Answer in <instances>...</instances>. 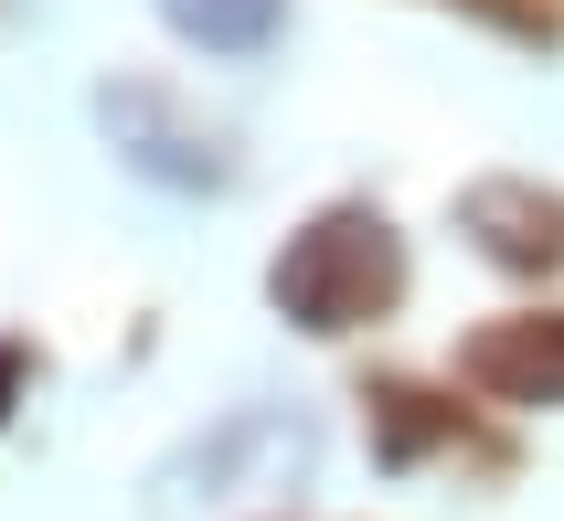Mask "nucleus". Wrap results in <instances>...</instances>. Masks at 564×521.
Masks as SVG:
<instances>
[{
  "label": "nucleus",
  "instance_id": "20e7f679",
  "mask_svg": "<svg viewBox=\"0 0 564 521\" xmlns=\"http://www.w3.org/2000/svg\"><path fill=\"white\" fill-rule=\"evenodd\" d=\"M11 394H22V351L0 340V415H11Z\"/></svg>",
  "mask_w": 564,
  "mask_h": 521
},
{
  "label": "nucleus",
  "instance_id": "f257e3e1",
  "mask_svg": "<svg viewBox=\"0 0 564 521\" xmlns=\"http://www.w3.org/2000/svg\"><path fill=\"white\" fill-rule=\"evenodd\" d=\"M278 308L299 319V330H351V319H373V308H394V287H405V246H394V224L362 214V203H341V214H319L310 235H288L278 256Z\"/></svg>",
  "mask_w": 564,
  "mask_h": 521
},
{
  "label": "nucleus",
  "instance_id": "f03ea898",
  "mask_svg": "<svg viewBox=\"0 0 564 521\" xmlns=\"http://www.w3.org/2000/svg\"><path fill=\"white\" fill-rule=\"evenodd\" d=\"M469 383L501 404H564V319H501L469 340Z\"/></svg>",
  "mask_w": 564,
  "mask_h": 521
},
{
  "label": "nucleus",
  "instance_id": "7ed1b4c3",
  "mask_svg": "<svg viewBox=\"0 0 564 521\" xmlns=\"http://www.w3.org/2000/svg\"><path fill=\"white\" fill-rule=\"evenodd\" d=\"M160 11H171V32H192L203 54H256V43L278 32L288 0H160Z\"/></svg>",
  "mask_w": 564,
  "mask_h": 521
}]
</instances>
